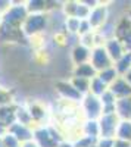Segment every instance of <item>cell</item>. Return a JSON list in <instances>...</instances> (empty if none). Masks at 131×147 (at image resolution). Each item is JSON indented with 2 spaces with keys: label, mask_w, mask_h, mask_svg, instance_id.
Listing matches in <instances>:
<instances>
[{
  "label": "cell",
  "mask_w": 131,
  "mask_h": 147,
  "mask_svg": "<svg viewBox=\"0 0 131 147\" xmlns=\"http://www.w3.org/2000/svg\"><path fill=\"white\" fill-rule=\"evenodd\" d=\"M32 140L38 147H57L66 138L62 131L56 128V125H41L34 128Z\"/></svg>",
  "instance_id": "cell-1"
},
{
  "label": "cell",
  "mask_w": 131,
  "mask_h": 147,
  "mask_svg": "<svg viewBox=\"0 0 131 147\" xmlns=\"http://www.w3.org/2000/svg\"><path fill=\"white\" fill-rule=\"evenodd\" d=\"M22 34L25 37H38L49 30V13H31L22 24Z\"/></svg>",
  "instance_id": "cell-2"
},
{
  "label": "cell",
  "mask_w": 131,
  "mask_h": 147,
  "mask_svg": "<svg viewBox=\"0 0 131 147\" xmlns=\"http://www.w3.org/2000/svg\"><path fill=\"white\" fill-rule=\"evenodd\" d=\"M28 15L30 13H28V10H27L25 3H21V2L12 3L10 9L2 16V25L9 27V28L21 30L22 24L25 22V19L28 18Z\"/></svg>",
  "instance_id": "cell-3"
},
{
  "label": "cell",
  "mask_w": 131,
  "mask_h": 147,
  "mask_svg": "<svg viewBox=\"0 0 131 147\" xmlns=\"http://www.w3.org/2000/svg\"><path fill=\"white\" fill-rule=\"evenodd\" d=\"M80 107L86 121H99L100 116L103 115V105L100 99L90 93L82 97Z\"/></svg>",
  "instance_id": "cell-4"
},
{
  "label": "cell",
  "mask_w": 131,
  "mask_h": 147,
  "mask_svg": "<svg viewBox=\"0 0 131 147\" xmlns=\"http://www.w3.org/2000/svg\"><path fill=\"white\" fill-rule=\"evenodd\" d=\"M56 93L59 94L61 97V100L63 102H69V103H77V105H81V100H82V94H80L75 88L74 85L71 84V81L68 80H59L56 81Z\"/></svg>",
  "instance_id": "cell-5"
},
{
  "label": "cell",
  "mask_w": 131,
  "mask_h": 147,
  "mask_svg": "<svg viewBox=\"0 0 131 147\" xmlns=\"http://www.w3.org/2000/svg\"><path fill=\"white\" fill-rule=\"evenodd\" d=\"M90 63L91 66L96 69V72H102L105 69H108L113 66L112 59L109 57L108 52H106L105 46H97L91 50V57H90Z\"/></svg>",
  "instance_id": "cell-6"
},
{
  "label": "cell",
  "mask_w": 131,
  "mask_h": 147,
  "mask_svg": "<svg viewBox=\"0 0 131 147\" xmlns=\"http://www.w3.org/2000/svg\"><path fill=\"white\" fill-rule=\"evenodd\" d=\"M120 121L121 119L116 116V113L102 115L99 119V128H100V137L99 138H115Z\"/></svg>",
  "instance_id": "cell-7"
},
{
  "label": "cell",
  "mask_w": 131,
  "mask_h": 147,
  "mask_svg": "<svg viewBox=\"0 0 131 147\" xmlns=\"http://www.w3.org/2000/svg\"><path fill=\"white\" fill-rule=\"evenodd\" d=\"M108 21H109V9H108V6L99 3L96 7L91 9L90 16H88V22H90V25L93 27L94 31L99 30L100 27H103Z\"/></svg>",
  "instance_id": "cell-8"
},
{
  "label": "cell",
  "mask_w": 131,
  "mask_h": 147,
  "mask_svg": "<svg viewBox=\"0 0 131 147\" xmlns=\"http://www.w3.org/2000/svg\"><path fill=\"white\" fill-rule=\"evenodd\" d=\"M7 132L12 134L21 144L24 143H28V141H32L34 138V129L31 127H27V125H22L19 122H15L12 124L9 128H7Z\"/></svg>",
  "instance_id": "cell-9"
},
{
  "label": "cell",
  "mask_w": 131,
  "mask_h": 147,
  "mask_svg": "<svg viewBox=\"0 0 131 147\" xmlns=\"http://www.w3.org/2000/svg\"><path fill=\"white\" fill-rule=\"evenodd\" d=\"M90 57H91V50L82 44H77L71 50V60H72L74 66L90 63Z\"/></svg>",
  "instance_id": "cell-10"
},
{
  "label": "cell",
  "mask_w": 131,
  "mask_h": 147,
  "mask_svg": "<svg viewBox=\"0 0 131 147\" xmlns=\"http://www.w3.org/2000/svg\"><path fill=\"white\" fill-rule=\"evenodd\" d=\"M109 90H111V93L116 97V100L131 97V85H130L122 77H120L113 84H111V85H109Z\"/></svg>",
  "instance_id": "cell-11"
},
{
  "label": "cell",
  "mask_w": 131,
  "mask_h": 147,
  "mask_svg": "<svg viewBox=\"0 0 131 147\" xmlns=\"http://www.w3.org/2000/svg\"><path fill=\"white\" fill-rule=\"evenodd\" d=\"M105 49H106V52H108V55H109V57L112 59L113 63L116 62V60H120V59L127 53L125 49H124V46H122V43L118 40V38H115V37L105 43Z\"/></svg>",
  "instance_id": "cell-12"
},
{
  "label": "cell",
  "mask_w": 131,
  "mask_h": 147,
  "mask_svg": "<svg viewBox=\"0 0 131 147\" xmlns=\"http://www.w3.org/2000/svg\"><path fill=\"white\" fill-rule=\"evenodd\" d=\"M27 109H28V112L32 118V122H34V127L37 128V127H41L43 124L41 122L47 118V112H46V109L41 103H37V102H32V103H28L27 105Z\"/></svg>",
  "instance_id": "cell-13"
},
{
  "label": "cell",
  "mask_w": 131,
  "mask_h": 147,
  "mask_svg": "<svg viewBox=\"0 0 131 147\" xmlns=\"http://www.w3.org/2000/svg\"><path fill=\"white\" fill-rule=\"evenodd\" d=\"M0 122L9 128L12 124L16 122V105H7V106H0Z\"/></svg>",
  "instance_id": "cell-14"
},
{
  "label": "cell",
  "mask_w": 131,
  "mask_h": 147,
  "mask_svg": "<svg viewBox=\"0 0 131 147\" xmlns=\"http://www.w3.org/2000/svg\"><path fill=\"white\" fill-rule=\"evenodd\" d=\"M72 77L75 78H84V80H93L94 77H97V72L91 66V63H84V65H78L72 68Z\"/></svg>",
  "instance_id": "cell-15"
},
{
  "label": "cell",
  "mask_w": 131,
  "mask_h": 147,
  "mask_svg": "<svg viewBox=\"0 0 131 147\" xmlns=\"http://www.w3.org/2000/svg\"><path fill=\"white\" fill-rule=\"evenodd\" d=\"M115 113L121 121H127L130 119L131 115V97H127V99H120L116 100L115 105Z\"/></svg>",
  "instance_id": "cell-16"
},
{
  "label": "cell",
  "mask_w": 131,
  "mask_h": 147,
  "mask_svg": "<svg viewBox=\"0 0 131 147\" xmlns=\"http://www.w3.org/2000/svg\"><path fill=\"white\" fill-rule=\"evenodd\" d=\"M49 2H44V0H30V2H25L27 10L28 13H49L50 7L47 6Z\"/></svg>",
  "instance_id": "cell-17"
},
{
  "label": "cell",
  "mask_w": 131,
  "mask_h": 147,
  "mask_svg": "<svg viewBox=\"0 0 131 147\" xmlns=\"http://www.w3.org/2000/svg\"><path fill=\"white\" fill-rule=\"evenodd\" d=\"M115 138H116V140H121V141L131 143V121H130V119H127V121H120V125H118Z\"/></svg>",
  "instance_id": "cell-18"
},
{
  "label": "cell",
  "mask_w": 131,
  "mask_h": 147,
  "mask_svg": "<svg viewBox=\"0 0 131 147\" xmlns=\"http://www.w3.org/2000/svg\"><path fill=\"white\" fill-rule=\"evenodd\" d=\"M113 68L116 69L118 75L124 77L125 74L131 69V52H127L120 60H116V62L113 63Z\"/></svg>",
  "instance_id": "cell-19"
},
{
  "label": "cell",
  "mask_w": 131,
  "mask_h": 147,
  "mask_svg": "<svg viewBox=\"0 0 131 147\" xmlns=\"http://www.w3.org/2000/svg\"><path fill=\"white\" fill-rule=\"evenodd\" d=\"M82 134L90 137H100V128H99V121H84L82 124Z\"/></svg>",
  "instance_id": "cell-20"
},
{
  "label": "cell",
  "mask_w": 131,
  "mask_h": 147,
  "mask_svg": "<svg viewBox=\"0 0 131 147\" xmlns=\"http://www.w3.org/2000/svg\"><path fill=\"white\" fill-rule=\"evenodd\" d=\"M108 85H106L99 77H94L91 81H90V94L96 96V97H100L105 91H108Z\"/></svg>",
  "instance_id": "cell-21"
},
{
  "label": "cell",
  "mask_w": 131,
  "mask_h": 147,
  "mask_svg": "<svg viewBox=\"0 0 131 147\" xmlns=\"http://www.w3.org/2000/svg\"><path fill=\"white\" fill-rule=\"evenodd\" d=\"M97 77L108 85L111 84H113L118 78H120V75H118V72H116V69L113 68V66H111V68H108V69H105V71H102V72H97Z\"/></svg>",
  "instance_id": "cell-22"
},
{
  "label": "cell",
  "mask_w": 131,
  "mask_h": 147,
  "mask_svg": "<svg viewBox=\"0 0 131 147\" xmlns=\"http://www.w3.org/2000/svg\"><path fill=\"white\" fill-rule=\"evenodd\" d=\"M71 84L74 85V88L82 94V96H86L90 93V80H84V78H75V77H71L69 78Z\"/></svg>",
  "instance_id": "cell-23"
},
{
  "label": "cell",
  "mask_w": 131,
  "mask_h": 147,
  "mask_svg": "<svg viewBox=\"0 0 131 147\" xmlns=\"http://www.w3.org/2000/svg\"><path fill=\"white\" fill-rule=\"evenodd\" d=\"M80 22H81V19H78V18H66L65 19V32L72 34V35H78Z\"/></svg>",
  "instance_id": "cell-24"
},
{
  "label": "cell",
  "mask_w": 131,
  "mask_h": 147,
  "mask_svg": "<svg viewBox=\"0 0 131 147\" xmlns=\"http://www.w3.org/2000/svg\"><path fill=\"white\" fill-rule=\"evenodd\" d=\"M97 140L99 138H96V137H90V136H84L82 134L75 141H72V144H74V147H93L97 144Z\"/></svg>",
  "instance_id": "cell-25"
},
{
  "label": "cell",
  "mask_w": 131,
  "mask_h": 147,
  "mask_svg": "<svg viewBox=\"0 0 131 147\" xmlns=\"http://www.w3.org/2000/svg\"><path fill=\"white\" fill-rule=\"evenodd\" d=\"M99 99H100L103 107H111V106H115V105H116V97L111 93L109 88H108V91H105V93L99 97Z\"/></svg>",
  "instance_id": "cell-26"
},
{
  "label": "cell",
  "mask_w": 131,
  "mask_h": 147,
  "mask_svg": "<svg viewBox=\"0 0 131 147\" xmlns=\"http://www.w3.org/2000/svg\"><path fill=\"white\" fill-rule=\"evenodd\" d=\"M2 141H3V146L5 147H21V143L12 136V134L6 132L5 136L2 137Z\"/></svg>",
  "instance_id": "cell-27"
},
{
  "label": "cell",
  "mask_w": 131,
  "mask_h": 147,
  "mask_svg": "<svg viewBox=\"0 0 131 147\" xmlns=\"http://www.w3.org/2000/svg\"><path fill=\"white\" fill-rule=\"evenodd\" d=\"M121 43H122V46H124V49H125V52H131V28L121 37V38H118Z\"/></svg>",
  "instance_id": "cell-28"
},
{
  "label": "cell",
  "mask_w": 131,
  "mask_h": 147,
  "mask_svg": "<svg viewBox=\"0 0 131 147\" xmlns=\"http://www.w3.org/2000/svg\"><path fill=\"white\" fill-rule=\"evenodd\" d=\"M115 138H99L97 140V147H113Z\"/></svg>",
  "instance_id": "cell-29"
},
{
  "label": "cell",
  "mask_w": 131,
  "mask_h": 147,
  "mask_svg": "<svg viewBox=\"0 0 131 147\" xmlns=\"http://www.w3.org/2000/svg\"><path fill=\"white\" fill-rule=\"evenodd\" d=\"M14 2H7V0H0V16H3L6 12L10 9Z\"/></svg>",
  "instance_id": "cell-30"
},
{
  "label": "cell",
  "mask_w": 131,
  "mask_h": 147,
  "mask_svg": "<svg viewBox=\"0 0 131 147\" xmlns=\"http://www.w3.org/2000/svg\"><path fill=\"white\" fill-rule=\"evenodd\" d=\"M113 147H131V143L121 141V140H116V138H115V144H113Z\"/></svg>",
  "instance_id": "cell-31"
},
{
  "label": "cell",
  "mask_w": 131,
  "mask_h": 147,
  "mask_svg": "<svg viewBox=\"0 0 131 147\" xmlns=\"http://www.w3.org/2000/svg\"><path fill=\"white\" fill-rule=\"evenodd\" d=\"M57 147H74V144H72V141H68V140H65V141H62L61 144H59Z\"/></svg>",
  "instance_id": "cell-32"
},
{
  "label": "cell",
  "mask_w": 131,
  "mask_h": 147,
  "mask_svg": "<svg viewBox=\"0 0 131 147\" xmlns=\"http://www.w3.org/2000/svg\"><path fill=\"white\" fill-rule=\"evenodd\" d=\"M21 147H38L37 144L34 143V140L32 141H28V143H24V144H21Z\"/></svg>",
  "instance_id": "cell-33"
},
{
  "label": "cell",
  "mask_w": 131,
  "mask_h": 147,
  "mask_svg": "<svg viewBox=\"0 0 131 147\" xmlns=\"http://www.w3.org/2000/svg\"><path fill=\"white\" fill-rule=\"evenodd\" d=\"M122 78H124V80H125V81H127V82H128L130 85H131V69H130V71H128V72L125 74V75H124Z\"/></svg>",
  "instance_id": "cell-34"
},
{
  "label": "cell",
  "mask_w": 131,
  "mask_h": 147,
  "mask_svg": "<svg viewBox=\"0 0 131 147\" xmlns=\"http://www.w3.org/2000/svg\"><path fill=\"white\" fill-rule=\"evenodd\" d=\"M127 16H128V18H130V21H131V9L128 10V13H127Z\"/></svg>",
  "instance_id": "cell-35"
},
{
  "label": "cell",
  "mask_w": 131,
  "mask_h": 147,
  "mask_svg": "<svg viewBox=\"0 0 131 147\" xmlns=\"http://www.w3.org/2000/svg\"><path fill=\"white\" fill-rule=\"evenodd\" d=\"M0 147H5L3 146V141H2V137H0Z\"/></svg>",
  "instance_id": "cell-36"
},
{
  "label": "cell",
  "mask_w": 131,
  "mask_h": 147,
  "mask_svg": "<svg viewBox=\"0 0 131 147\" xmlns=\"http://www.w3.org/2000/svg\"><path fill=\"white\" fill-rule=\"evenodd\" d=\"M130 121H131V115H130Z\"/></svg>",
  "instance_id": "cell-37"
},
{
  "label": "cell",
  "mask_w": 131,
  "mask_h": 147,
  "mask_svg": "<svg viewBox=\"0 0 131 147\" xmlns=\"http://www.w3.org/2000/svg\"><path fill=\"white\" fill-rule=\"evenodd\" d=\"M93 147H97V146H93Z\"/></svg>",
  "instance_id": "cell-38"
}]
</instances>
